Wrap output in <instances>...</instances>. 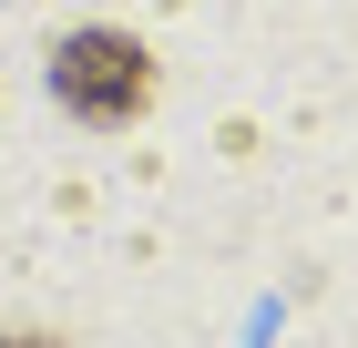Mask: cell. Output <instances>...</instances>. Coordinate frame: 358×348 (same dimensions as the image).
Instances as JSON below:
<instances>
[{
  "label": "cell",
  "instance_id": "1",
  "mask_svg": "<svg viewBox=\"0 0 358 348\" xmlns=\"http://www.w3.org/2000/svg\"><path fill=\"white\" fill-rule=\"evenodd\" d=\"M52 92L83 113V123H134V113L154 103V62H143L134 31L92 21V31H72V41L52 52Z\"/></svg>",
  "mask_w": 358,
  "mask_h": 348
},
{
  "label": "cell",
  "instance_id": "2",
  "mask_svg": "<svg viewBox=\"0 0 358 348\" xmlns=\"http://www.w3.org/2000/svg\"><path fill=\"white\" fill-rule=\"evenodd\" d=\"M0 348H62V338H0Z\"/></svg>",
  "mask_w": 358,
  "mask_h": 348
}]
</instances>
